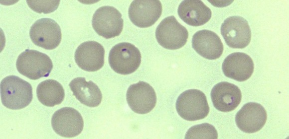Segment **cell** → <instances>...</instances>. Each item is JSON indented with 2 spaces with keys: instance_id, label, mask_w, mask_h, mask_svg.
Masks as SVG:
<instances>
[{
  "instance_id": "obj_1",
  "label": "cell",
  "mask_w": 289,
  "mask_h": 139,
  "mask_svg": "<svg viewBox=\"0 0 289 139\" xmlns=\"http://www.w3.org/2000/svg\"><path fill=\"white\" fill-rule=\"evenodd\" d=\"M0 98L5 107L19 110L27 106L33 98L32 87L27 81L15 75H9L0 82Z\"/></svg>"
},
{
  "instance_id": "obj_2",
  "label": "cell",
  "mask_w": 289,
  "mask_h": 139,
  "mask_svg": "<svg viewBox=\"0 0 289 139\" xmlns=\"http://www.w3.org/2000/svg\"><path fill=\"white\" fill-rule=\"evenodd\" d=\"M16 66L20 73L32 80L47 77L53 67L51 60L46 54L29 49L18 56Z\"/></svg>"
},
{
  "instance_id": "obj_3",
  "label": "cell",
  "mask_w": 289,
  "mask_h": 139,
  "mask_svg": "<svg viewBox=\"0 0 289 139\" xmlns=\"http://www.w3.org/2000/svg\"><path fill=\"white\" fill-rule=\"evenodd\" d=\"M176 109L180 117L189 121L203 119L209 112L206 95L195 89L187 90L179 95L176 101Z\"/></svg>"
},
{
  "instance_id": "obj_4",
  "label": "cell",
  "mask_w": 289,
  "mask_h": 139,
  "mask_svg": "<svg viewBox=\"0 0 289 139\" xmlns=\"http://www.w3.org/2000/svg\"><path fill=\"white\" fill-rule=\"evenodd\" d=\"M141 62L140 50L130 43H118L112 47L109 53V65L117 73H132L139 68Z\"/></svg>"
},
{
  "instance_id": "obj_5",
  "label": "cell",
  "mask_w": 289,
  "mask_h": 139,
  "mask_svg": "<svg viewBox=\"0 0 289 139\" xmlns=\"http://www.w3.org/2000/svg\"><path fill=\"white\" fill-rule=\"evenodd\" d=\"M155 37L162 47L168 50H176L186 44L188 32L172 15L165 17L158 25L155 30Z\"/></svg>"
},
{
  "instance_id": "obj_6",
  "label": "cell",
  "mask_w": 289,
  "mask_h": 139,
  "mask_svg": "<svg viewBox=\"0 0 289 139\" xmlns=\"http://www.w3.org/2000/svg\"><path fill=\"white\" fill-rule=\"evenodd\" d=\"M92 24L100 36L110 39L119 36L123 28L122 14L115 7L103 6L98 8L93 14Z\"/></svg>"
},
{
  "instance_id": "obj_7",
  "label": "cell",
  "mask_w": 289,
  "mask_h": 139,
  "mask_svg": "<svg viewBox=\"0 0 289 139\" xmlns=\"http://www.w3.org/2000/svg\"><path fill=\"white\" fill-rule=\"evenodd\" d=\"M29 36L33 43L46 50H53L60 44L61 28L54 20L42 18L36 21L31 26Z\"/></svg>"
},
{
  "instance_id": "obj_8",
  "label": "cell",
  "mask_w": 289,
  "mask_h": 139,
  "mask_svg": "<svg viewBox=\"0 0 289 139\" xmlns=\"http://www.w3.org/2000/svg\"><path fill=\"white\" fill-rule=\"evenodd\" d=\"M220 31L226 44L232 48H244L249 44L251 39L248 22L241 16L227 18L221 26Z\"/></svg>"
},
{
  "instance_id": "obj_9",
  "label": "cell",
  "mask_w": 289,
  "mask_h": 139,
  "mask_svg": "<svg viewBox=\"0 0 289 139\" xmlns=\"http://www.w3.org/2000/svg\"><path fill=\"white\" fill-rule=\"evenodd\" d=\"M51 123L54 131L65 138H73L82 131L84 121L81 114L74 108L63 107L53 115Z\"/></svg>"
},
{
  "instance_id": "obj_10",
  "label": "cell",
  "mask_w": 289,
  "mask_h": 139,
  "mask_svg": "<svg viewBox=\"0 0 289 139\" xmlns=\"http://www.w3.org/2000/svg\"><path fill=\"white\" fill-rule=\"evenodd\" d=\"M128 105L134 112L144 114L155 107L156 95L152 87L148 83L140 81L131 85L126 93Z\"/></svg>"
},
{
  "instance_id": "obj_11",
  "label": "cell",
  "mask_w": 289,
  "mask_h": 139,
  "mask_svg": "<svg viewBox=\"0 0 289 139\" xmlns=\"http://www.w3.org/2000/svg\"><path fill=\"white\" fill-rule=\"evenodd\" d=\"M162 4L157 0H135L129 8V17L136 26L146 28L153 25L160 17Z\"/></svg>"
},
{
  "instance_id": "obj_12",
  "label": "cell",
  "mask_w": 289,
  "mask_h": 139,
  "mask_svg": "<svg viewBox=\"0 0 289 139\" xmlns=\"http://www.w3.org/2000/svg\"><path fill=\"white\" fill-rule=\"evenodd\" d=\"M105 49L99 43L88 41L81 44L76 49L74 59L82 70L95 71L101 69L104 64Z\"/></svg>"
},
{
  "instance_id": "obj_13",
  "label": "cell",
  "mask_w": 289,
  "mask_h": 139,
  "mask_svg": "<svg viewBox=\"0 0 289 139\" xmlns=\"http://www.w3.org/2000/svg\"><path fill=\"white\" fill-rule=\"evenodd\" d=\"M267 119V112L264 107L256 102L245 104L237 113L235 121L238 128L246 133L260 131Z\"/></svg>"
},
{
  "instance_id": "obj_14",
  "label": "cell",
  "mask_w": 289,
  "mask_h": 139,
  "mask_svg": "<svg viewBox=\"0 0 289 139\" xmlns=\"http://www.w3.org/2000/svg\"><path fill=\"white\" fill-rule=\"evenodd\" d=\"M211 98L214 107L227 112L235 109L241 102L242 93L236 85L226 81L216 84L212 89Z\"/></svg>"
},
{
  "instance_id": "obj_15",
  "label": "cell",
  "mask_w": 289,
  "mask_h": 139,
  "mask_svg": "<svg viewBox=\"0 0 289 139\" xmlns=\"http://www.w3.org/2000/svg\"><path fill=\"white\" fill-rule=\"evenodd\" d=\"M224 75L238 81H244L252 75L254 64L252 58L242 52H235L228 55L222 63Z\"/></svg>"
},
{
  "instance_id": "obj_16",
  "label": "cell",
  "mask_w": 289,
  "mask_h": 139,
  "mask_svg": "<svg viewBox=\"0 0 289 139\" xmlns=\"http://www.w3.org/2000/svg\"><path fill=\"white\" fill-rule=\"evenodd\" d=\"M192 46L199 55L208 60L219 58L224 49L219 36L208 30L196 32L192 37Z\"/></svg>"
},
{
  "instance_id": "obj_17",
  "label": "cell",
  "mask_w": 289,
  "mask_h": 139,
  "mask_svg": "<svg viewBox=\"0 0 289 139\" xmlns=\"http://www.w3.org/2000/svg\"><path fill=\"white\" fill-rule=\"evenodd\" d=\"M177 12L185 23L193 26L204 25L212 15L211 9L199 0H183L178 6Z\"/></svg>"
},
{
  "instance_id": "obj_18",
  "label": "cell",
  "mask_w": 289,
  "mask_h": 139,
  "mask_svg": "<svg viewBox=\"0 0 289 139\" xmlns=\"http://www.w3.org/2000/svg\"><path fill=\"white\" fill-rule=\"evenodd\" d=\"M73 94L83 104L90 107L99 106L102 94L98 85L92 80L87 81L85 77L74 78L69 83Z\"/></svg>"
},
{
  "instance_id": "obj_19",
  "label": "cell",
  "mask_w": 289,
  "mask_h": 139,
  "mask_svg": "<svg viewBox=\"0 0 289 139\" xmlns=\"http://www.w3.org/2000/svg\"><path fill=\"white\" fill-rule=\"evenodd\" d=\"M36 95L38 100L43 105L53 107L62 103L65 97V92L58 81L49 79L38 85Z\"/></svg>"
},
{
  "instance_id": "obj_20",
  "label": "cell",
  "mask_w": 289,
  "mask_h": 139,
  "mask_svg": "<svg viewBox=\"0 0 289 139\" xmlns=\"http://www.w3.org/2000/svg\"><path fill=\"white\" fill-rule=\"evenodd\" d=\"M218 133L212 125L205 123L191 127L187 131L185 139H217Z\"/></svg>"
},
{
  "instance_id": "obj_21",
  "label": "cell",
  "mask_w": 289,
  "mask_h": 139,
  "mask_svg": "<svg viewBox=\"0 0 289 139\" xmlns=\"http://www.w3.org/2000/svg\"><path fill=\"white\" fill-rule=\"evenodd\" d=\"M28 6L33 11L45 14L54 11L58 7L60 0H27Z\"/></svg>"
}]
</instances>
